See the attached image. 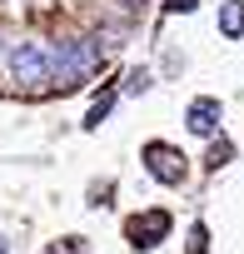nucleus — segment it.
I'll list each match as a JSON object with an SVG mask.
<instances>
[{
  "label": "nucleus",
  "mask_w": 244,
  "mask_h": 254,
  "mask_svg": "<svg viewBox=\"0 0 244 254\" xmlns=\"http://www.w3.org/2000/svg\"><path fill=\"white\" fill-rule=\"evenodd\" d=\"M165 234H170V209H140V214L125 219V239L135 249H155Z\"/></svg>",
  "instance_id": "20e7f679"
},
{
  "label": "nucleus",
  "mask_w": 244,
  "mask_h": 254,
  "mask_svg": "<svg viewBox=\"0 0 244 254\" xmlns=\"http://www.w3.org/2000/svg\"><path fill=\"white\" fill-rule=\"evenodd\" d=\"M229 155H234L229 145H214V155H209V170H219V165H229Z\"/></svg>",
  "instance_id": "9d476101"
},
{
  "label": "nucleus",
  "mask_w": 244,
  "mask_h": 254,
  "mask_svg": "<svg viewBox=\"0 0 244 254\" xmlns=\"http://www.w3.org/2000/svg\"><path fill=\"white\" fill-rule=\"evenodd\" d=\"M219 35L224 40H244V0H224L219 5Z\"/></svg>",
  "instance_id": "423d86ee"
},
{
  "label": "nucleus",
  "mask_w": 244,
  "mask_h": 254,
  "mask_svg": "<svg viewBox=\"0 0 244 254\" xmlns=\"http://www.w3.org/2000/svg\"><path fill=\"white\" fill-rule=\"evenodd\" d=\"M0 254H10V249H5V244H0Z\"/></svg>",
  "instance_id": "ddd939ff"
},
{
  "label": "nucleus",
  "mask_w": 244,
  "mask_h": 254,
  "mask_svg": "<svg viewBox=\"0 0 244 254\" xmlns=\"http://www.w3.org/2000/svg\"><path fill=\"white\" fill-rule=\"evenodd\" d=\"M145 170H150L160 185H184V175H189L184 155H180L175 145H165V140H150V145H145Z\"/></svg>",
  "instance_id": "7ed1b4c3"
},
{
  "label": "nucleus",
  "mask_w": 244,
  "mask_h": 254,
  "mask_svg": "<svg viewBox=\"0 0 244 254\" xmlns=\"http://www.w3.org/2000/svg\"><path fill=\"white\" fill-rule=\"evenodd\" d=\"M140 5H145V0H125V10H140Z\"/></svg>",
  "instance_id": "f8f14e48"
},
{
  "label": "nucleus",
  "mask_w": 244,
  "mask_h": 254,
  "mask_svg": "<svg viewBox=\"0 0 244 254\" xmlns=\"http://www.w3.org/2000/svg\"><path fill=\"white\" fill-rule=\"evenodd\" d=\"M100 60H105V50H100L90 35H70V40H60V45L50 50V80H55L60 90H75V85H85V80L100 70Z\"/></svg>",
  "instance_id": "f257e3e1"
},
{
  "label": "nucleus",
  "mask_w": 244,
  "mask_h": 254,
  "mask_svg": "<svg viewBox=\"0 0 244 254\" xmlns=\"http://www.w3.org/2000/svg\"><path fill=\"white\" fill-rule=\"evenodd\" d=\"M145 85H150V70H135V75H130V95H140Z\"/></svg>",
  "instance_id": "9b49d317"
},
{
  "label": "nucleus",
  "mask_w": 244,
  "mask_h": 254,
  "mask_svg": "<svg viewBox=\"0 0 244 254\" xmlns=\"http://www.w3.org/2000/svg\"><path fill=\"white\" fill-rule=\"evenodd\" d=\"M115 100H120V95H115V90H105V95H100V100L90 105V115H85V130H100V125H105V115H110V105H115Z\"/></svg>",
  "instance_id": "0eeeda50"
},
{
  "label": "nucleus",
  "mask_w": 244,
  "mask_h": 254,
  "mask_svg": "<svg viewBox=\"0 0 244 254\" xmlns=\"http://www.w3.org/2000/svg\"><path fill=\"white\" fill-rule=\"evenodd\" d=\"M10 80L20 90H40L50 80V50L40 40H15L10 45Z\"/></svg>",
  "instance_id": "f03ea898"
},
{
  "label": "nucleus",
  "mask_w": 244,
  "mask_h": 254,
  "mask_svg": "<svg viewBox=\"0 0 244 254\" xmlns=\"http://www.w3.org/2000/svg\"><path fill=\"white\" fill-rule=\"evenodd\" d=\"M184 130L199 135V140H214V135H219V100H214V95L189 100V110H184Z\"/></svg>",
  "instance_id": "39448f33"
},
{
  "label": "nucleus",
  "mask_w": 244,
  "mask_h": 254,
  "mask_svg": "<svg viewBox=\"0 0 244 254\" xmlns=\"http://www.w3.org/2000/svg\"><path fill=\"white\" fill-rule=\"evenodd\" d=\"M194 5H199V0H165V10H170V15H189Z\"/></svg>",
  "instance_id": "1a4fd4ad"
},
{
  "label": "nucleus",
  "mask_w": 244,
  "mask_h": 254,
  "mask_svg": "<svg viewBox=\"0 0 244 254\" xmlns=\"http://www.w3.org/2000/svg\"><path fill=\"white\" fill-rule=\"evenodd\" d=\"M189 254H209V229H204V224L189 229Z\"/></svg>",
  "instance_id": "6e6552de"
}]
</instances>
